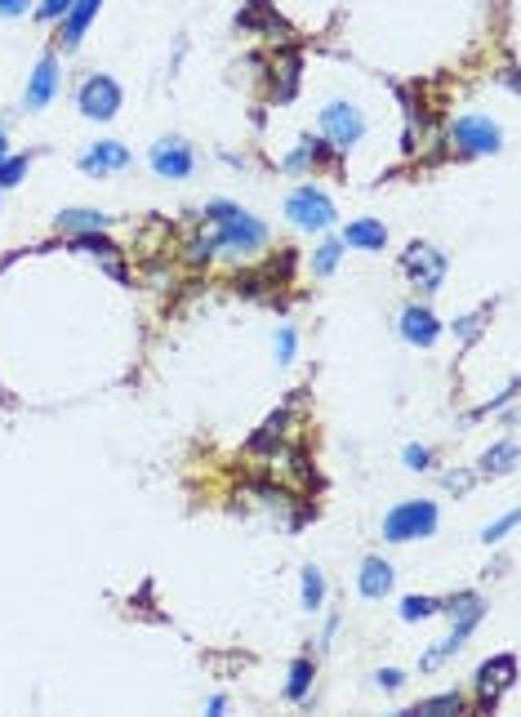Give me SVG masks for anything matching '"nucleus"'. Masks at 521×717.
<instances>
[{"label":"nucleus","mask_w":521,"mask_h":717,"mask_svg":"<svg viewBox=\"0 0 521 717\" xmlns=\"http://www.w3.org/2000/svg\"><path fill=\"white\" fill-rule=\"evenodd\" d=\"M437 530V504L428 499H410V504H397V509L383 517V539L392 544H406V539H423Z\"/></svg>","instance_id":"1"},{"label":"nucleus","mask_w":521,"mask_h":717,"mask_svg":"<svg viewBox=\"0 0 521 717\" xmlns=\"http://www.w3.org/2000/svg\"><path fill=\"white\" fill-rule=\"evenodd\" d=\"M263 241H267V228H263L259 218L241 214V209H232V214L218 223V232L209 237V246H223V250H232V255H250V250H259Z\"/></svg>","instance_id":"2"},{"label":"nucleus","mask_w":521,"mask_h":717,"mask_svg":"<svg viewBox=\"0 0 521 717\" xmlns=\"http://www.w3.org/2000/svg\"><path fill=\"white\" fill-rule=\"evenodd\" d=\"M285 214L299 223V228H313V232H321V228H330L334 223V205H330V197L321 192V188H299L290 201H285Z\"/></svg>","instance_id":"3"},{"label":"nucleus","mask_w":521,"mask_h":717,"mask_svg":"<svg viewBox=\"0 0 521 717\" xmlns=\"http://www.w3.org/2000/svg\"><path fill=\"white\" fill-rule=\"evenodd\" d=\"M450 143H455L459 152H468V156L495 152V148H499V125H495V121H486V116H459V121H455V130H450Z\"/></svg>","instance_id":"4"},{"label":"nucleus","mask_w":521,"mask_h":717,"mask_svg":"<svg viewBox=\"0 0 521 717\" xmlns=\"http://www.w3.org/2000/svg\"><path fill=\"white\" fill-rule=\"evenodd\" d=\"M321 130L334 139V148H352V143L365 134V121H362L357 107H348V102H330V107H321Z\"/></svg>","instance_id":"5"},{"label":"nucleus","mask_w":521,"mask_h":717,"mask_svg":"<svg viewBox=\"0 0 521 717\" xmlns=\"http://www.w3.org/2000/svg\"><path fill=\"white\" fill-rule=\"evenodd\" d=\"M116 107H121V85H116L111 76H90V81L81 85V111H85V116L111 121Z\"/></svg>","instance_id":"6"},{"label":"nucleus","mask_w":521,"mask_h":717,"mask_svg":"<svg viewBox=\"0 0 521 717\" xmlns=\"http://www.w3.org/2000/svg\"><path fill=\"white\" fill-rule=\"evenodd\" d=\"M401 267L415 276L423 290H441V276H446V258L437 255L432 246H410L406 258H401Z\"/></svg>","instance_id":"7"},{"label":"nucleus","mask_w":521,"mask_h":717,"mask_svg":"<svg viewBox=\"0 0 521 717\" xmlns=\"http://www.w3.org/2000/svg\"><path fill=\"white\" fill-rule=\"evenodd\" d=\"M152 170L160 179H188L192 174V148L178 143V139H165L152 148Z\"/></svg>","instance_id":"8"},{"label":"nucleus","mask_w":521,"mask_h":717,"mask_svg":"<svg viewBox=\"0 0 521 717\" xmlns=\"http://www.w3.org/2000/svg\"><path fill=\"white\" fill-rule=\"evenodd\" d=\"M513 673H517V660L513 655H499V660H490V664H481L477 673V691H481V704H495V695L513 682Z\"/></svg>","instance_id":"9"},{"label":"nucleus","mask_w":521,"mask_h":717,"mask_svg":"<svg viewBox=\"0 0 521 717\" xmlns=\"http://www.w3.org/2000/svg\"><path fill=\"white\" fill-rule=\"evenodd\" d=\"M53 94H58V58H41L27 81V111H41Z\"/></svg>","instance_id":"10"},{"label":"nucleus","mask_w":521,"mask_h":717,"mask_svg":"<svg viewBox=\"0 0 521 717\" xmlns=\"http://www.w3.org/2000/svg\"><path fill=\"white\" fill-rule=\"evenodd\" d=\"M401 334L419 344V348H432L437 344V334H441V325H437V316L428 312V307H406L401 312Z\"/></svg>","instance_id":"11"},{"label":"nucleus","mask_w":521,"mask_h":717,"mask_svg":"<svg viewBox=\"0 0 521 717\" xmlns=\"http://www.w3.org/2000/svg\"><path fill=\"white\" fill-rule=\"evenodd\" d=\"M125 165H130V152L121 143H94L90 152L81 156L85 174H111V170H125Z\"/></svg>","instance_id":"12"},{"label":"nucleus","mask_w":521,"mask_h":717,"mask_svg":"<svg viewBox=\"0 0 521 717\" xmlns=\"http://www.w3.org/2000/svg\"><path fill=\"white\" fill-rule=\"evenodd\" d=\"M383 241H388V228L374 218H357L343 228V246H352V250H383Z\"/></svg>","instance_id":"13"},{"label":"nucleus","mask_w":521,"mask_h":717,"mask_svg":"<svg viewBox=\"0 0 521 717\" xmlns=\"http://www.w3.org/2000/svg\"><path fill=\"white\" fill-rule=\"evenodd\" d=\"M99 14V0H72V9H67V23H63V45L67 50H76L81 45V36H85V27H90V18Z\"/></svg>","instance_id":"14"},{"label":"nucleus","mask_w":521,"mask_h":717,"mask_svg":"<svg viewBox=\"0 0 521 717\" xmlns=\"http://www.w3.org/2000/svg\"><path fill=\"white\" fill-rule=\"evenodd\" d=\"M388 593H392V566L370 557V562L362 566V597L379 602V597H388Z\"/></svg>","instance_id":"15"},{"label":"nucleus","mask_w":521,"mask_h":717,"mask_svg":"<svg viewBox=\"0 0 521 717\" xmlns=\"http://www.w3.org/2000/svg\"><path fill=\"white\" fill-rule=\"evenodd\" d=\"M58 228L63 232H99V228H107V214H99V209H67V214H58Z\"/></svg>","instance_id":"16"},{"label":"nucleus","mask_w":521,"mask_h":717,"mask_svg":"<svg viewBox=\"0 0 521 717\" xmlns=\"http://www.w3.org/2000/svg\"><path fill=\"white\" fill-rule=\"evenodd\" d=\"M513 460H517V446L513 441H504V446H495V451H486V460H481V477H499V472H513Z\"/></svg>","instance_id":"17"},{"label":"nucleus","mask_w":521,"mask_h":717,"mask_svg":"<svg viewBox=\"0 0 521 717\" xmlns=\"http://www.w3.org/2000/svg\"><path fill=\"white\" fill-rule=\"evenodd\" d=\"M459 709H464V700H459L455 691H446V695H432V700L415 704L410 713H419V717H441V713H459Z\"/></svg>","instance_id":"18"},{"label":"nucleus","mask_w":521,"mask_h":717,"mask_svg":"<svg viewBox=\"0 0 521 717\" xmlns=\"http://www.w3.org/2000/svg\"><path fill=\"white\" fill-rule=\"evenodd\" d=\"M308 686H313V660H294L290 682H285V695L290 700H308Z\"/></svg>","instance_id":"19"},{"label":"nucleus","mask_w":521,"mask_h":717,"mask_svg":"<svg viewBox=\"0 0 521 717\" xmlns=\"http://www.w3.org/2000/svg\"><path fill=\"white\" fill-rule=\"evenodd\" d=\"M285 423H290V414H285V410H276V414H272V419L263 423L259 437L250 441V451H267L272 441H281V437H285Z\"/></svg>","instance_id":"20"},{"label":"nucleus","mask_w":521,"mask_h":717,"mask_svg":"<svg viewBox=\"0 0 521 717\" xmlns=\"http://www.w3.org/2000/svg\"><path fill=\"white\" fill-rule=\"evenodd\" d=\"M304 602H308V611H321V602H325V579L316 566L304 570Z\"/></svg>","instance_id":"21"},{"label":"nucleus","mask_w":521,"mask_h":717,"mask_svg":"<svg viewBox=\"0 0 521 717\" xmlns=\"http://www.w3.org/2000/svg\"><path fill=\"white\" fill-rule=\"evenodd\" d=\"M339 255H343V241H325V246L313 255V272H316V276H330V272H334V263H339Z\"/></svg>","instance_id":"22"},{"label":"nucleus","mask_w":521,"mask_h":717,"mask_svg":"<svg viewBox=\"0 0 521 717\" xmlns=\"http://www.w3.org/2000/svg\"><path fill=\"white\" fill-rule=\"evenodd\" d=\"M437 611H441V602H432V597H406L401 602V619H428Z\"/></svg>","instance_id":"23"},{"label":"nucleus","mask_w":521,"mask_h":717,"mask_svg":"<svg viewBox=\"0 0 521 717\" xmlns=\"http://www.w3.org/2000/svg\"><path fill=\"white\" fill-rule=\"evenodd\" d=\"M27 174V156H5L0 160V188H14Z\"/></svg>","instance_id":"24"},{"label":"nucleus","mask_w":521,"mask_h":717,"mask_svg":"<svg viewBox=\"0 0 521 717\" xmlns=\"http://www.w3.org/2000/svg\"><path fill=\"white\" fill-rule=\"evenodd\" d=\"M76 250H85V255H111L116 246H111L107 237H99V232H81V237H76Z\"/></svg>","instance_id":"25"},{"label":"nucleus","mask_w":521,"mask_h":717,"mask_svg":"<svg viewBox=\"0 0 521 717\" xmlns=\"http://www.w3.org/2000/svg\"><path fill=\"white\" fill-rule=\"evenodd\" d=\"M513 526H517V512H504V517H499L495 526H486V535H481V539H486V544H495V539H504V535H508Z\"/></svg>","instance_id":"26"},{"label":"nucleus","mask_w":521,"mask_h":717,"mask_svg":"<svg viewBox=\"0 0 521 717\" xmlns=\"http://www.w3.org/2000/svg\"><path fill=\"white\" fill-rule=\"evenodd\" d=\"M276 361H281V365L294 361V330H290V325H281V334H276Z\"/></svg>","instance_id":"27"},{"label":"nucleus","mask_w":521,"mask_h":717,"mask_svg":"<svg viewBox=\"0 0 521 717\" xmlns=\"http://www.w3.org/2000/svg\"><path fill=\"white\" fill-rule=\"evenodd\" d=\"M67 9H72V0H45V5H41V18L50 23V18H63Z\"/></svg>","instance_id":"28"},{"label":"nucleus","mask_w":521,"mask_h":717,"mask_svg":"<svg viewBox=\"0 0 521 717\" xmlns=\"http://www.w3.org/2000/svg\"><path fill=\"white\" fill-rule=\"evenodd\" d=\"M428 460H432V455H428L423 446H406V463H410V468H428Z\"/></svg>","instance_id":"29"},{"label":"nucleus","mask_w":521,"mask_h":717,"mask_svg":"<svg viewBox=\"0 0 521 717\" xmlns=\"http://www.w3.org/2000/svg\"><path fill=\"white\" fill-rule=\"evenodd\" d=\"M446 486L464 495V490H468V486H472V477H468V472H450V477H446Z\"/></svg>","instance_id":"30"},{"label":"nucleus","mask_w":521,"mask_h":717,"mask_svg":"<svg viewBox=\"0 0 521 717\" xmlns=\"http://www.w3.org/2000/svg\"><path fill=\"white\" fill-rule=\"evenodd\" d=\"M379 686L397 691V686H401V673H397V668H383V673H379Z\"/></svg>","instance_id":"31"},{"label":"nucleus","mask_w":521,"mask_h":717,"mask_svg":"<svg viewBox=\"0 0 521 717\" xmlns=\"http://www.w3.org/2000/svg\"><path fill=\"white\" fill-rule=\"evenodd\" d=\"M23 9H27V0H0V14H5V18H18Z\"/></svg>","instance_id":"32"},{"label":"nucleus","mask_w":521,"mask_h":717,"mask_svg":"<svg viewBox=\"0 0 521 717\" xmlns=\"http://www.w3.org/2000/svg\"><path fill=\"white\" fill-rule=\"evenodd\" d=\"M477 330H481V316H464V325H459V334H464V339H472Z\"/></svg>","instance_id":"33"},{"label":"nucleus","mask_w":521,"mask_h":717,"mask_svg":"<svg viewBox=\"0 0 521 717\" xmlns=\"http://www.w3.org/2000/svg\"><path fill=\"white\" fill-rule=\"evenodd\" d=\"M0 160H5V130H0Z\"/></svg>","instance_id":"34"}]
</instances>
